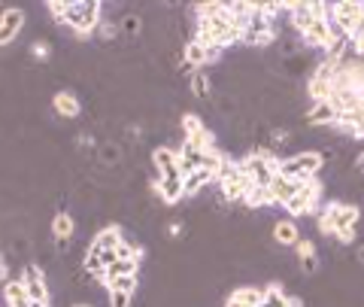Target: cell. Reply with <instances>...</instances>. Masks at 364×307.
Returning <instances> with one entry per match:
<instances>
[{
  "label": "cell",
  "instance_id": "cell-1",
  "mask_svg": "<svg viewBox=\"0 0 364 307\" xmlns=\"http://www.w3.org/2000/svg\"><path fill=\"white\" fill-rule=\"evenodd\" d=\"M104 4L100 0H85V4H70V9H67V19L64 25L70 28L76 37H85V33L97 31V25L104 21Z\"/></svg>",
  "mask_w": 364,
  "mask_h": 307
},
{
  "label": "cell",
  "instance_id": "cell-2",
  "mask_svg": "<svg viewBox=\"0 0 364 307\" xmlns=\"http://www.w3.org/2000/svg\"><path fill=\"white\" fill-rule=\"evenodd\" d=\"M364 19V4L361 0H337L334 4V25L343 31V33H355V28H358V21Z\"/></svg>",
  "mask_w": 364,
  "mask_h": 307
},
{
  "label": "cell",
  "instance_id": "cell-3",
  "mask_svg": "<svg viewBox=\"0 0 364 307\" xmlns=\"http://www.w3.org/2000/svg\"><path fill=\"white\" fill-rule=\"evenodd\" d=\"M149 158H152V170H155V183L161 177L182 174L179 170V150H173V146H155Z\"/></svg>",
  "mask_w": 364,
  "mask_h": 307
},
{
  "label": "cell",
  "instance_id": "cell-4",
  "mask_svg": "<svg viewBox=\"0 0 364 307\" xmlns=\"http://www.w3.org/2000/svg\"><path fill=\"white\" fill-rule=\"evenodd\" d=\"M337 116H340V110L334 107V100H318V104H310L304 122L313 125V128H334Z\"/></svg>",
  "mask_w": 364,
  "mask_h": 307
},
{
  "label": "cell",
  "instance_id": "cell-5",
  "mask_svg": "<svg viewBox=\"0 0 364 307\" xmlns=\"http://www.w3.org/2000/svg\"><path fill=\"white\" fill-rule=\"evenodd\" d=\"M21 28H25V9L6 6L4 16H0V43H4V46H9V43L18 37Z\"/></svg>",
  "mask_w": 364,
  "mask_h": 307
},
{
  "label": "cell",
  "instance_id": "cell-6",
  "mask_svg": "<svg viewBox=\"0 0 364 307\" xmlns=\"http://www.w3.org/2000/svg\"><path fill=\"white\" fill-rule=\"evenodd\" d=\"M334 43V31H331V21H325V19H316L310 31L304 33V49H328Z\"/></svg>",
  "mask_w": 364,
  "mask_h": 307
},
{
  "label": "cell",
  "instance_id": "cell-7",
  "mask_svg": "<svg viewBox=\"0 0 364 307\" xmlns=\"http://www.w3.org/2000/svg\"><path fill=\"white\" fill-rule=\"evenodd\" d=\"M155 189V195L161 198L164 204H170V207H173V204H179L182 198H186V186H182V174H176V177H161L158 179V183L152 186Z\"/></svg>",
  "mask_w": 364,
  "mask_h": 307
},
{
  "label": "cell",
  "instance_id": "cell-8",
  "mask_svg": "<svg viewBox=\"0 0 364 307\" xmlns=\"http://www.w3.org/2000/svg\"><path fill=\"white\" fill-rule=\"evenodd\" d=\"M301 192V183L298 179H289V177H282V174H277L270 179V195H273V201H277V207H286V204L298 195Z\"/></svg>",
  "mask_w": 364,
  "mask_h": 307
},
{
  "label": "cell",
  "instance_id": "cell-9",
  "mask_svg": "<svg viewBox=\"0 0 364 307\" xmlns=\"http://www.w3.org/2000/svg\"><path fill=\"white\" fill-rule=\"evenodd\" d=\"M270 234H273V244H279V246H298L301 241V229L294 225V219H277L270 225Z\"/></svg>",
  "mask_w": 364,
  "mask_h": 307
},
{
  "label": "cell",
  "instance_id": "cell-10",
  "mask_svg": "<svg viewBox=\"0 0 364 307\" xmlns=\"http://www.w3.org/2000/svg\"><path fill=\"white\" fill-rule=\"evenodd\" d=\"M264 301V289L258 286H237L231 295H228L225 307H258Z\"/></svg>",
  "mask_w": 364,
  "mask_h": 307
},
{
  "label": "cell",
  "instance_id": "cell-11",
  "mask_svg": "<svg viewBox=\"0 0 364 307\" xmlns=\"http://www.w3.org/2000/svg\"><path fill=\"white\" fill-rule=\"evenodd\" d=\"M179 170H182V177L186 174H195V170H200V165H203V150H198V146H191L188 140H182L179 146Z\"/></svg>",
  "mask_w": 364,
  "mask_h": 307
},
{
  "label": "cell",
  "instance_id": "cell-12",
  "mask_svg": "<svg viewBox=\"0 0 364 307\" xmlns=\"http://www.w3.org/2000/svg\"><path fill=\"white\" fill-rule=\"evenodd\" d=\"M52 110L58 113L61 119H76L79 113H82V104H79V98L73 92H58L52 98Z\"/></svg>",
  "mask_w": 364,
  "mask_h": 307
},
{
  "label": "cell",
  "instance_id": "cell-13",
  "mask_svg": "<svg viewBox=\"0 0 364 307\" xmlns=\"http://www.w3.org/2000/svg\"><path fill=\"white\" fill-rule=\"evenodd\" d=\"M4 307H31V295L21 280L4 283Z\"/></svg>",
  "mask_w": 364,
  "mask_h": 307
},
{
  "label": "cell",
  "instance_id": "cell-14",
  "mask_svg": "<svg viewBox=\"0 0 364 307\" xmlns=\"http://www.w3.org/2000/svg\"><path fill=\"white\" fill-rule=\"evenodd\" d=\"M73 234H76V222H73V216L70 213H55V219H52V237H55V244H67V241H73Z\"/></svg>",
  "mask_w": 364,
  "mask_h": 307
},
{
  "label": "cell",
  "instance_id": "cell-15",
  "mask_svg": "<svg viewBox=\"0 0 364 307\" xmlns=\"http://www.w3.org/2000/svg\"><path fill=\"white\" fill-rule=\"evenodd\" d=\"M258 307H304L301 298H291V295L282 292L277 283H270V286L264 289V301H261Z\"/></svg>",
  "mask_w": 364,
  "mask_h": 307
},
{
  "label": "cell",
  "instance_id": "cell-16",
  "mask_svg": "<svg viewBox=\"0 0 364 307\" xmlns=\"http://www.w3.org/2000/svg\"><path fill=\"white\" fill-rule=\"evenodd\" d=\"M124 241V234H122V229L119 225H104V229H97V234H95V246H100V249H119V244Z\"/></svg>",
  "mask_w": 364,
  "mask_h": 307
},
{
  "label": "cell",
  "instance_id": "cell-17",
  "mask_svg": "<svg viewBox=\"0 0 364 307\" xmlns=\"http://www.w3.org/2000/svg\"><path fill=\"white\" fill-rule=\"evenodd\" d=\"M188 85H191V95L195 98H210V92H213V79H210V71L203 67V71H195L188 76Z\"/></svg>",
  "mask_w": 364,
  "mask_h": 307
},
{
  "label": "cell",
  "instance_id": "cell-18",
  "mask_svg": "<svg viewBox=\"0 0 364 307\" xmlns=\"http://www.w3.org/2000/svg\"><path fill=\"white\" fill-rule=\"evenodd\" d=\"M182 186H186V198H195L203 189H210V177L203 174V170H195V174L182 177Z\"/></svg>",
  "mask_w": 364,
  "mask_h": 307
},
{
  "label": "cell",
  "instance_id": "cell-19",
  "mask_svg": "<svg viewBox=\"0 0 364 307\" xmlns=\"http://www.w3.org/2000/svg\"><path fill=\"white\" fill-rule=\"evenodd\" d=\"M122 40H134L136 33L143 31V16H136V13H128V16H122Z\"/></svg>",
  "mask_w": 364,
  "mask_h": 307
},
{
  "label": "cell",
  "instance_id": "cell-20",
  "mask_svg": "<svg viewBox=\"0 0 364 307\" xmlns=\"http://www.w3.org/2000/svg\"><path fill=\"white\" fill-rule=\"evenodd\" d=\"M136 283H140V277H136V274H122V277H112L107 283V289L109 292H134L136 295Z\"/></svg>",
  "mask_w": 364,
  "mask_h": 307
},
{
  "label": "cell",
  "instance_id": "cell-21",
  "mask_svg": "<svg viewBox=\"0 0 364 307\" xmlns=\"http://www.w3.org/2000/svg\"><path fill=\"white\" fill-rule=\"evenodd\" d=\"M136 268H140V261H124V259H119L112 268H107V277L112 280V277H122V274H136Z\"/></svg>",
  "mask_w": 364,
  "mask_h": 307
},
{
  "label": "cell",
  "instance_id": "cell-22",
  "mask_svg": "<svg viewBox=\"0 0 364 307\" xmlns=\"http://www.w3.org/2000/svg\"><path fill=\"white\" fill-rule=\"evenodd\" d=\"M301 271H304V274H316V271H318V253L304 256L301 259Z\"/></svg>",
  "mask_w": 364,
  "mask_h": 307
},
{
  "label": "cell",
  "instance_id": "cell-23",
  "mask_svg": "<svg viewBox=\"0 0 364 307\" xmlns=\"http://www.w3.org/2000/svg\"><path fill=\"white\" fill-rule=\"evenodd\" d=\"M355 170H358V174H364V152L355 158Z\"/></svg>",
  "mask_w": 364,
  "mask_h": 307
},
{
  "label": "cell",
  "instance_id": "cell-24",
  "mask_svg": "<svg viewBox=\"0 0 364 307\" xmlns=\"http://www.w3.org/2000/svg\"><path fill=\"white\" fill-rule=\"evenodd\" d=\"M31 307H49V301H31Z\"/></svg>",
  "mask_w": 364,
  "mask_h": 307
},
{
  "label": "cell",
  "instance_id": "cell-25",
  "mask_svg": "<svg viewBox=\"0 0 364 307\" xmlns=\"http://www.w3.org/2000/svg\"><path fill=\"white\" fill-rule=\"evenodd\" d=\"M358 261H361V265H364V246L358 249Z\"/></svg>",
  "mask_w": 364,
  "mask_h": 307
},
{
  "label": "cell",
  "instance_id": "cell-26",
  "mask_svg": "<svg viewBox=\"0 0 364 307\" xmlns=\"http://www.w3.org/2000/svg\"><path fill=\"white\" fill-rule=\"evenodd\" d=\"M73 307H91V304H88V301H76Z\"/></svg>",
  "mask_w": 364,
  "mask_h": 307
}]
</instances>
